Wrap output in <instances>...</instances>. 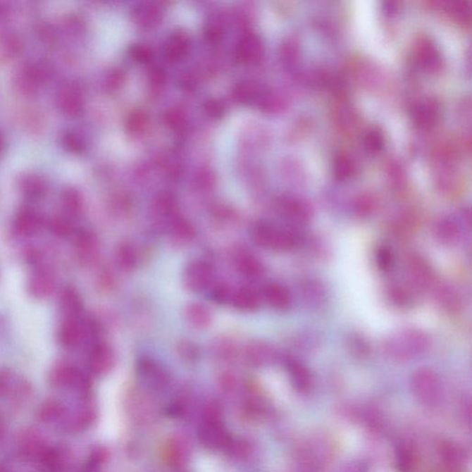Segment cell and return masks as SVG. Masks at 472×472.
I'll use <instances>...</instances> for the list:
<instances>
[{
	"label": "cell",
	"mask_w": 472,
	"mask_h": 472,
	"mask_svg": "<svg viewBox=\"0 0 472 472\" xmlns=\"http://www.w3.org/2000/svg\"><path fill=\"white\" fill-rule=\"evenodd\" d=\"M115 361V355L108 345H95L89 357V366L92 371L97 375H104L112 369Z\"/></svg>",
	"instance_id": "5bb4252c"
},
{
	"label": "cell",
	"mask_w": 472,
	"mask_h": 472,
	"mask_svg": "<svg viewBox=\"0 0 472 472\" xmlns=\"http://www.w3.org/2000/svg\"><path fill=\"white\" fill-rule=\"evenodd\" d=\"M59 306L68 318H76L83 309L82 298L75 287L65 286L59 294Z\"/></svg>",
	"instance_id": "ac0fdd59"
},
{
	"label": "cell",
	"mask_w": 472,
	"mask_h": 472,
	"mask_svg": "<svg viewBox=\"0 0 472 472\" xmlns=\"http://www.w3.org/2000/svg\"><path fill=\"white\" fill-rule=\"evenodd\" d=\"M187 321L194 328H206L211 324V313L201 304H194L188 306L186 311Z\"/></svg>",
	"instance_id": "cb8c5ba5"
},
{
	"label": "cell",
	"mask_w": 472,
	"mask_h": 472,
	"mask_svg": "<svg viewBox=\"0 0 472 472\" xmlns=\"http://www.w3.org/2000/svg\"><path fill=\"white\" fill-rule=\"evenodd\" d=\"M436 306L448 315H456L461 311L463 300L458 290L447 282H435L431 290Z\"/></svg>",
	"instance_id": "5b68a950"
},
{
	"label": "cell",
	"mask_w": 472,
	"mask_h": 472,
	"mask_svg": "<svg viewBox=\"0 0 472 472\" xmlns=\"http://www.w3.org/2000/svg\"><path fill=\"white\" fill-rule=\"evenodd\" d=\"M344 472H368V468L363 462H354L349 464Z\"/></svg>",
	"instance_id": "8d00e7d4"
},
{
	"label": "cell",
	"mask_w": 472,
	"mask_h": 472,
	"mask_svg": "<svg viewBox=\"0 0 472 472\" xmlns=\"http://www.w3.org/2000/svg\"><path fill=\"white\" fill-rule=\"evenodd\" d=\"M49 228L53 235L63 239L70 237L73 232V224L63 217L53 218L49 223Z\"/></svg>",
	"instance_id": "4316f807"
},
{
	"label": "cell",
	"mask_w": 472,
	"mask_h": 472,
	"mask_svg": "<svg viewBox=\"0 0 472 472\" xmlns=\"http://www.w3.org/2000/svg\"><path fill=\"white\" fill-rule=\"evenodd\" d=\"M41 226V217L32 209H23L18 212L13 223L14 232L20 236L34 235L40 230Z\"/></svg>",
	"instance_id": "2e32d148"
},
{
	"label": "cell",
	"mask_w": 472,
	"mask_h": 472,
	"mask_svg": "<svg viewBox=\"0 0 472 472\" xmlns=\"http://www.w3.org/2000/svg\"><path fill=\"white\" fill-rule=\"evenodd\" d=\"M236 309L242 311H254L261 304V297L250 288H242L232 298Z\"/></svg>",
	"instance_id": "603a6c76"
},
{
	"label": "cell",
	"mask_w": 472,
	"mask_h": 472,
	"mask_svg": "<svg viewBox=\"0 0 472 472\" xmlns=\"http://www.w3.org/2000/svg\"><path fill=\"white\" fill-rule=\"evenodd\" d=\"M409 285L418 292L431 291L436 280L434 271L422 256L412 255L406 264Z\"/></svg>",
	"instance_id": "277c9868"
},
{
	"label": "cell",
	"mask_w": 472,
	"mask_h": 472,
	"mask_svg": "<svg viewBox=\"0 0 472 472\" xmlns=\"http://www.w3.org/2000/svg\"><path fill=\"white\" fill-rule=\"evenodd\" d=\"M27 287L32 297L49 298L56 292V276L49 268L38 267L30 276Z\"/></svg>",
	"instance_id": "8992f818"
},
{
	"label": "cell",
	"mask_w": 472,
	"mask_h": 472,
	"mask_svg": "<svg viewBox=\"0 0 472 472\" xmlns=\"http://www.w3.org/2000/svg\"><path fill=\"white\" fill-rule=\"evenodd\" d=\"M431 337L422 330L406 328L385 337L382 349L390 359L407 363L423 356L431 349Z\"/></svg>",
	"instance_id": "6da1fadb"
},
{
	"label": "cell",
	"mask_w": 472,
	"mask_h": 472,
	"mask_svg": "<svg viewBox=\"0 0 472 472\" xmlns=\"http://www.w3.org/2000/svg\"><path fill=\"white\" fill-rule=\"evenodd\" d=\"M229 292L227 291L226 287L220 286L215 289L213 292V298L214 300L217 302V303H225V302L229 300Z\"/></svg>",
	"instance_id": "e575fe53"
},
{
	"label": "cell",
	"mask_w": 472,
	"mask_h": 472,
	"mask_svg": "<svg viewBox=\"0 0 472 472\" xmlns=\"http://www.w3.org/2000/svg\"><path fill=\"white\" fill-rule=\"evenodd\" d=\"M66 211L71 216H77L82 210V201L79 194L73 190L67 191L63 198Z\"/></svg>",
	"instance_id": "f1b7e54d"
},
{
	"label": "cell",
	"mask_w": 472,
	"mask_h": 472,
	"mask_svg": "<svg viewBox=\"0 0 472 472\" xmlns=\"http://www.w3.org/2000/svg\"><path fill=\"white\" fill-rule=\"evenodd\" d=\"M262 297L266 303L278 311H286L292 306V298L289 290L280 283L271 282L263 289Z\"/></svg>",
	"instance_id": "7c38bea8"
},
{
	"label": "cell",
	"mask_w": 472,
	"mask_h": 472,
	"mask_svg": "<svg viewBox=\"0 0 472 472\" xmlns=\"http://www.w3.org/2000/svg\"><path fill=\"white\" fill-rule=\"evenodd\" d=\"M261 53V46L255 37H247L239 44L238 55L241 61L249 62L256 61Z\"/></svg>",
	"instance_id": "d4e9b609"
},
{
	"label": "cell",
	"mask_w": 472,
	"mask_h": 472,
	"mask_svg": "<svg viewBox=\"0 0 472 472\" xmlns=\"http://www.w3.org/2000/svg\"><path fill=\"white\" fill-rule=\"evenodd\" d=\"M439 454L443 461L445 467L451 471H459V468L465 464V449L460 445L452 441H444L439 447Z\"/></svg>",
	"instance_id": "e0dca14e"
},
{
	"label": "cell",
	"mask_w": 472,
	"mask_h": 472,
	"mask_svg": "<svg viewBox=\"0 0 472 472\" xmlns=\"http://www.w3.org/2000/svg\"><path fill=\"white\" fill-rule=\"evenodd\" d=\"M411 390L420 404L435 408L443 399V385L437 373L430 368H420L412 373Z\"/></svg>",
	"instance_id": "7a4b0ae2"
},
{
	"label": "cell",
	"mask_w": 472,
	"mask_h": 472,
	"mask_svg": "<svg viewBox=\"0 0 472 472\" xmlns=\"http://www.w3.org/2000/svg\"><path fill=\"white\" fill-rule=\"evenodd\" d=\"M349 352L355 356L366 357L370 351L368 343L364 337L354 336L349 340Z\"/></svg>",
	"instance_id": "1f68e13d"
},
{
	"label": "cell",
	"mask_w": 472,
	"mask_h": 472,
	"mask_svg": "<svg viewBox=\"0 0 472 472\" xmlns=\"http://www.w3.org/2000/svg\"><path fill=\"white\" fill-rule=\"evenodd\" d=\"M286 367L295 390L299 393L309 392L313 385V376L306 364L295 358H288Z\"/></svg>",
	"instance_id": "8fae6325"
},
{
	"label": "cell",
	"mask_w": 472,
	"mask_h": 472,
	"mask_svg": "<svg viewBox=\"0 0 472 472\" xmlns=\"http://www.w3.org/2000/svg\"><path fill=\"white\" fill-rule=\"evenodd\" d=\"M213 271L208 263L194 261L187 266L185 271V285L194 292L202 291L211 285Z\"/></svg>",
	"instance_id": "ba28073f"
},
{
	"label": "cell",
	"mask_w": 472,
	"mask_h": 472,
	"mask_svg": "<svg viewBox=\"0 0 472 472\" xmlns=\"http://www.w3.org/2000/svg\"><path fill=\"white\" fill-rule=\"evenodd\" d=\"M235 263L238 271L247 277L258 278L264 271L261 261L247 252L239 254Z\"/></svg>",
	"instance_id": "44dd1931"
},
{
	"label": "cell",
	"mask_w": 472,
	"mask_h": 472,
	"mask_svg": "<svg viewBox=\"0 0 472 472\" xmlns=\"http://www.w3.org/2000/svg\"><path fill=\"white\" fill-rule=\"evenodd\" d=\"M132 53L137 61L146 62L149 61V51L146 50L144 47L136 46L135 49L132 50Z\"/></svg>",
	"instance_id": "d590c367"
},
{
	"label": "cell",
	"mask_w": 472,
	"mask_h": 472,
	"mask_svg": "<svg viewBox=\"0 0 472 472\" xmlns=\"http://www.w3.org/2000/svg\"><path fill=\"white\" fill-rule=\"evenodd\" d=\"M75 250L83 266H92L99 258L100 244L97 236L89 230H82L77 235Z\"/></svg>",
	"instance_id": "52a82bcc"
},
{
	"label": "cell",
	"mask_w": 472,
	"mask_h": 472,
	"mask_svg": "<svg viewBox=\"0 0 472 472\" xmlns=\"http://www.w3.org/2000/svg\"><path fill=\"white\" fill-rule=\"evenodd\" d=\"M411 287L400 282L391 283L387 288V297L391 303L399 307L410 306L414 301Z\"/></svg>",
	"instance_id": "7402d4cb"
},
{
	"label": "cell",
	"mask_w": 472,
	"mask_h": 472,
	"mask_svg": "<svg viewBox=\"0 0 472 472\" xmlns=\"http://www.w3.org/2000/svg\"><path fill=\"white\" fill-rule=\"evenodd\" d=\"M443 472H459V471H451V470H448V468H445V471H444Z\"/></svg>",
	"instance_id": "74e56055"
},
{
	"label": "cell",
	"mask_w": 472,
	"mask_h": 472,
	"mask_svg": "<svg viewBox=\"0 0 472 472\" xmlns=\"http://www.w3.org/2000/svg\"><path fill=\"white\" fill-rule=\"evenodd\" d=\"M375 262L379 271L388 273L393 268L395 263V255L392 249L387 246H381L376 249Z\"/></svg>",
	"instance_id": "484cf974"
},
{
	"label": "cell",
	"mask_w": 472,
	"mask_h": 472,
	"mask_svg": "<svg viewBox=\"0 0 472 472\" xmlns=\"http://www.w3.org/2000/svg\"><path fill=\"white\" fill-rule=\"evenodd\" d=\"M187 39L181 34L176 35L172 38V40L169 42L168 46H167V56L173 59V61H174V59L180 58L187 53Z\"/></svg>",
	"instance_id": "83f0119b"
},
{
	"label": "cell",
	"mask_w": 472,
	"mask_h": 472,
	"mask_svg": "<svg viewBox=\"0 0 472 472\" xmlns=\"http://www.w3.org/2000/svg\"><path fill=\"white\" fill-rule=\"evenodd\" d=\"M118 261L122 268L131 270L136 265L135 250L128 244H122L118 250Z\"/></svg>",
	"instance_id": "4dcf8cb0"
},
{
	"label": "cell",
	"mask_w": 472,
	"mask_h": 472,
	"mask_svg": "<svg viewBox=\"0 0 472 472\" xmlns=\"http://www.w3.org/2000/svg\"><path fill=\"white\" fill-rule=\"evenodd\" d=\"M247 355L250 363L256 366L273 364L279 356L273 345L264 342L254 343L247 349Z\"/></svg>",
	"instance_id": "d6986e66"
},
{
	"label": "cell",
	"mask_w": 472,
	"mask_h": 472,
	"mask_svg": "<svg viewBox=\"0 0 472 472\" xmlns=\"http://www.w3.org/2000/svg\"><path fill=\"white\" fill-rule=\"evenodd\" d=\"M373 203L371 199H358L354 205V211L358 217L366 218L370 216L373 211Z\"/></svg>",
	"instance_id": "d6a6232c"
},
{
	"label": "cell",
	"mask_w": 472,
	"mask_h": 472,
	"mask_svg": "<svg viewBox=\"0 0 472 472\" xmlns=\"http://www.w3.org/2000/svg\"><path fill=\"white\" fill-rule=\"evenodd\" d=\"M395 459L399 472H414L418 465L417 450L411 444H399L396 449Z\"/></svg>",
	"instance_id": "ffe728a7"
},
{
	"label": "cell",
	"mask_w": 472,
	"mask_h": 472,
	"mask_svg": "<svg viewBox=\"0 0 472 472\" xmlns=\"http://www.w3.org/2000/svg\"><path fill=\"white\" fill-rule=\"evenodd\" d=\"M302 301L311 309H318L323 306L325 298V290L321 282L316 280H306L300 286Z\"/></svg>",
	"instance_id": "9a60e30c"
},
{
	"label": "cell",
	"mask_w": 472,
	"mask_h": 472,
	"mask_svg": "<svg viewBox=\"0 0 472 472\" xmlns=\"http://www.w3.org/2000/svg\"><path fill=\"white\" fill-rule=\"evenodd\" d=\"M280 211L290 222L299 225L306 224L312 220L313 210L304 200L285 199L280 202Z\"/></svg>",
	"instance_id": "30bf717a"
},
{
	"label": "cell",
	"mask_w": 472,
	"mask_h": 472,
	"mask_svg": "<svg viewBox=\"0 0 472 472\" xmlns=\"http://www.w3.org/2000/svg\"><path fill=\"white\" fill-rule=\"evenodd\" d=\"M85 333V327L77 322L76 318L66 319L58 328V342L63 347L73 349L82 342Z\"/></svg>",
	"instance_id": "4fadbf2b"
},
{
	"label": "cell",
	"mask_w": 472,
	"mask_h": 472,
	"mask_svg": "<svg viewBox=\"0 0 472 472\" xmlns=\"http://www.w3.org/2000/svg\"><path fill=\"white\" fill-rule=\"evenodd\" d=\"M172 232L175 238L182 242L192 240L195 236V230L186 220L176 221L173 226Z\"/></svg>",
	"instance_id": "f546056e"
},
{
	"label": "cell",
	"mask_w": 472,
	"mask_h": 472,
	"mask_svg": "<svg viewBox=\"0 0 472 472\" xmlns=\"http://www.w3.org/2000/svg\"><path fill=\"white\" fill-rule=\"evenodd\" d=\"M251 235L258 246L279 252L291 251L299 243L298 235L294 230L278 228L265 222L256 223Z\"/></svg>",
	"instance_id": "3957f363"
},
{
	"label": "cell",
	"mask_w": 472,
	"mask_h": 472,
	"mask_svg": "<svg viewBox=\"0 0 472 472\" xmlns=\"http://www.w3.org/2000/svg\"><path fill=\"white\" fill-rule=\"evenodd\" d=\"M25 259L30 265L40 267L42 261H43V254L37 249H29L25 252Z\"/></svg>",
	"instance_id": "836d02e7"
},
{
	"label": "cell",
	"mask_w": 472,
	"mask_h": 472,
	"mask_svg": "<svg viewBox=\"0 0 472 472\" xmlns=\"http://www.w3.org/2000/svg\"><path fill=\"white\" fill-rule=\"evenodd\" d=\"M433 235L439 244L444 247H454L459 243L462 236L461 226L458 221L451 217H443L433 227Z\"/></svg>",
	"instance_id": "9c48e42d"
}]
</instances>
